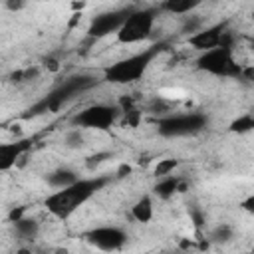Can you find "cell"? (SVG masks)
<instances>
[{"label": "cell", "instance_id": "6da1fadb", "mask_svg": "<svg viewBox=\"0 0 254 254\" xmlns=\"http://www.w3.org/2000/svg\"><path fill=\"white\" fill-rule=\"evenodd\" d=\"M111 177L105 175H95L87 179H77L75 183L64 187V189H54V192L46 198V208L60 220L69 218L79 206H83L97 190H101Z\"/></svg>", "mask_w": 254, "mask_h": 254}, {"label": "cell", "instance_id": "7a4b0ae2", "mask_svg": "<svg viewBox=\"0 0 254 254\" xmlns=\"http://www.w3.org/2000/svg\"><path fill=\"white\" fill-rule=\"evenodd\" d=\"M95 83H97V79L93 75H87V73L69 75L62 83H58L48 95H44L40 101H36L28 109V113H24V117H36V115H42V113H56L65 103H69L73 97H77L79 93L91 89Z\"/></svg>", "mask_w": 254, "mask_h": 254}, {"label": "cell", "instance_id": "3957f363", "mask_svg": "<svg viewBox=\"0 0 254 254\" xmlns=\"http://www.w3.org/2000/svg\"><path fill=\"white\" fill-rule=\"evenodd\" d=\"M163 48H165V44H155L151 48H145L143 52H137L133 56H127V58L107 65L103 69V79L109 83H117V85L139 81Z\"/></svg>", "mask_w": 254, "mask_h": 254}, {"label": "cell", "instance_id": "277c9868", "mask_svg": "<svg viewBox=\"0 0 254 254\" xmlns=\"http://www.w3.org/2000/svg\"><path fill=\"white\" fill-rule=\"evenodd\" d=\"M196 67L204 73L216 75V77H230V79H240L242 77V67L230 46H216L212 50L200 52L196 58Z\"/></svg>", "mask_w": 254, "mask_h": 254}, {"label": "cell", "instance_id": "5b68a950", "mask_svg": "<svg viewBox=\"0 0 254 254\" xmlns=\"http://www.w3.org/2000/svg\"><path fill=\"white\" fill-rule=\"evenodd\" d=\"M208 125V117L198 111L187 113H171L157 121V131L161 137L177 139V137H190L204 131Z\"/></svg>", "mask_w": 254, "mask_h": 254}, {"label": "cell", "instance_id": "8992f818", "mask_svg": "<svg viewBox=\"0 0 254 254\" xmlns=\"http://www.w3.org/2000/svg\"><path fill=\"white\" fill-rule=\"evenodd\" d=\"M157 8H139L133 10L127 20L123 22V26L117 32V40L121 44H139L149 40V36L153 34L155 28V20H157Z\"/></svg>", "mask_w": 254, "mask_h": 254}, {"label": "cell", "instance_id": "52a82bcc", "mask_svg": "<svg viewBox=\"0 0 254 254\" xmlns=\"http://www.w3.org/2000/svg\"><path fill=\"white\" fill-rule=\"evenodd\" d=\"M121 115L119 105H109V103H93L83 107L81 111H77L71 117V125L79 127V129H97V131H105L109 129L117 117Z\"/></svg>", "mask_w": 254, "mask_h": 254}, {"label": "cell", "instance_id": "ba28073f", "mask_svg": "<svg viewBox=\"0 0 254 254\" xmlns=\"http://www.w3.org/2000/svg\"><path fill=\"white\" fill-rule=\"evenodd\" d=\"M189 46H192L196 52H206L216 46H230L232 48V34L226 28L224 22L200 28L198 32L189 36Z\"/></svg>", "mask_w": 254, "mask_h": 254}, {"label": "cell", "instance_id": "9c48e42d", "mask_svg": "<svg viewBox=\"0 0 254 254\" xmlns=\"http://www.w3.org/2000/svg\"><path fill=\"white\" fill-rule=\"evenodd\" d=\"M83 238L97 250L103 252H111V250H121L127 242V232L119 226H111V224H103V226H95L91 230H87L83 234Z\"/></svg>", "mask_w": 254, "mask_h": 254}, {"label": "cell", "instance_id": "30bf717a", "mask_svg": "<svg viewBox=\"0 0 254 254\" xmlns=\"http://www.w3.org/2000/svg\"><path fill=\"white\" fill-rule=\"evenodd\" d=\"M131 12H133V8H115V10L101 12V14L91 18L87 34L91 38H105L109 34H117Z\"/></svg>", "mask_w": 254, "mask_h": 254}, {"label": "cell", "instance_id": "8fae6325", "mask_svg": "<svg viewBox=\"0 0 254 254\" xmlns=\"http://www.w3.org/2000/svg\"><path fill=\"white\" fill-rule=\"evenodd\" d=\"M30 147H32L30 139H18L12 143H2L0 145V171H10L16 165V161L28 153Z\"/></svg>", "mask_w": 254, "mask_h": 254}, {"label": "cell", "instance_id": "7c38bea8", "mask_svg": "<svg viewBox=\"0 0 254 254\" xmlns=\"http://www.w3.org/2000/svg\"><path fill=\"white\" fill-rule=\"evenodd\" d=\"M185 181L181 177H175V175H167V177H161L159 183L155 185V194L159 198H171L175 192H183L185 190Z\"/></svg>", "mask_w": 254, "mask_h": 254}, {"label": "cell", "instance_id": "4fadbf2b", "mask_svg": "<svg viewBox=\"0 0 254 254\" xmlns=\"http://www.w3.org/2000/svg\"><path fill=\"white\" fill-rule=\"evenodd\" d=\"M12 226H14V234H16L20 240L32 242V240L38 238V234H40V222H38L36 218H32V216H26V214H24L22 218L14 220Z\"/></svg>", "mask_w": 254, "mask_h": 254}, {"label": "cell", "instance_id": "5bb4252c", "mask_svg": "<svg viewBox=\"0 0 254 254\" xmlns=\"http://www.w3.org/2000/svg\"><path fill=\"white\" fill-rule=\"evenodd\" d=\"M119 111H121V115L125 117V123H127L129 127H137V125L141 123L143 111L139 109V105L135 103L133 97L123 95V97L119 99Z\"/></svg>", "mask_w": 254, "mask_h": 254}, {"label": "cell", "instance_id": "9a60e30c", "mask_svg": "<svg viewBox=\"0 0 254 254\" xmlns=\"http://www.w3.org/2000/svg\"><path fill=\"white\" fill-rule=\"evenodd\" d=\"M79 179V175L73 171V169H67V167H60L52 173H48L46 177V183L52 187V189H64L71 183H75Z\"/></svg>", "mask_w": 254, "mask_h": 254}, {"label": "cell", "instance_id": "2e32d148", "mask_svg": "<svg viewBox=\"0 0 254 254\" xmlns=\"http://www.w3.org/2000/svg\"><path fill=\"white\" fill-rule=\"evenodd\" d=\"M153 212H155V208H153V198H151L149 194L139 196L137 202L131 206V216H133L137 222H141V224L151 222V220H153Z\"/></svg>", "mask_w": 254, "mask_h": 254}, {"label": "cell", "instance_id": "e0dca14e", "mask_svg": "<svg viewBox=\"0 0 254 254\" xmlns=\"http://www.w3.org/2000/svg\"><path fill=\"white\" fill-rule=\"evenodd\" d=\"M200 4H202V0H165L161 8L175 16H187L192 10H196Z\"/></svg>", "mask_w": 254, "mask_h": 254}, {"label": "cell", "instance_id": "ac0fdd59", "mask_svg": "<svg viewBox=\"0 0 254 254\" xmlns=\"http://www.w3.org/2000/svg\"><path fill=\"white\" fill-rule=\"evenodd\" d=\"M232 133H238V135H242V133H250V131H254V113H244V115H238L232 123H230V127H228Z\"/></svg>", "mask_w": 254, "mask_h": 254}, {"label": "cell", "instance_id": "d6986e66", "mask_svg": "<svg viewBox=\"0 0 254 254\" xmlns=\"http://www.w3.org/2000/svg\"><path fill=\"white\" fill-rule=\"evenodd\" d=\"M232 236H234V228L228 222H220L218 226H214L210 230V242H216V244L228 242Z\"/></svg>", "mask_w": 254, "mask_h": 254}, {"label": "cell", "instance_id": "ffe728a7", "mask_svg": "<svg viewBox=\"0 0 254 254\" xmlns=\"http://www.w3.org/2000/svg\"><path fill=\"white\" fill-rule=\"evenodd\" d=\"M179 167V161L177 159H161L155 167V175L157 177H167V175H173L175 169Z\"/></svg>", "mask_w": 254, "mask_h": 254}, {"label": "cell", "instance_id": "44dd1931", "mask_svg": "<svg viewBox=\"0 0 254 254\" xmlns=\"http://www.w3.org/2000/svg\"><path fill=\"white\" fill-rule=\"evenodd\" d=\"M200 28H202V20H200V18H196V16H187V20H185V24H183L181 32L190 36V34L198 32Z\"/></svg>", "mask_w": 254, "mask_h": 254}, {"label": "cell", "instance_id": "7402d4cb", "mask_svg": "<svg viewBox=\"0 0 254 254\" xmlns=\"http://www.w3.org/2000/svg\"><path fill=\"white\" fill-rule=\"evenodd\" d=\"M65 145H67V147H71V149H77V147H81V145H83V135H81L79 127L71 129V131L65 135Z\"/></svg>", "mask_w": 254, "mask_h": 254}, {"label": "cell", "instance_id": "603a6c76", "mask_svg": "<svg viewBox=\"0 0 254 254\" xmlns=\"http://www.w3.org/2000/svg\"><path fill=\"white\" fill-rule=\"evenodd\" d=\"M107 159H111V153H109V151H105V153H97V155H93V157L87 159V167L93 169V167H97L99 163H103V161H107Z\"/></svg>", "mask_w": 254, "mask_h": 254}, {"label": "cell", "instance_id": "cb8c5ba5", "mask_svg": "<svg viewBox=\"0 0 254 254\" xmlns=\"http://www.w3.org/2000/svg\"><path fill=\"white\" fill-rule=\"evenodd\" d=\"M26 214V206H18V208H12L10 214H8V222H14L18 218H22Z\"/></svg>", "mask_w": 254, "mask_h": 254}, {"label": "cell", "instance_id": "d4e9b609", "mask_svg": "<svg viewBox=\"0 0 254 254\" xmlns=\"http://www.w3.org/2000/svg\"><path fill=\"white\" fill-rule=\"evenodd\" d=\"M246 212H250V214H254V194H250V196H246L244 200H242V204H240Z\"/></svg>", "mask_w": 254, "mask_h": 254}, {"label": "cell", "instance_id": "484cf974", "mask_svg": "<svg viewBox=\"0 0 254 254\" xmlns=\"http://www.w3.org/2000/svg\"><path fill=\"white\" fill-rule=\"evenodd\" d=\"M240 79L254 81V65H244V67H242V77H240Z\"/></svg>", "mask_w": 254, "mask_h": 254}, {"label": "cell", "instance_id": "4316f807", "mask_svg": "<svg viewBox=\"0 0 254 254\" xmlns=\"http://www.w3.org/2000/svg\"><path fill=\"white\" fill-rule=\"evenodd\" d=\"M22 6H24V0H6V8H8V10H12V12L20 10Z\"/></svg>", "mask_w": 254, "mask_h": 254}, {"label": "cell", "instance_id": "83f0119b", "mask_svg": "<svg viewBox=\"0 0 254 254\" xmlns=\"http://www.w3.org/2000/svg\"><path fill=\"white\" fill-rule=\"evenodd\" d=\"M192 220H194V226H202V216H200V212H192Z\"/></svg>", "mask_w": 254, "mask_h": 254}, {"label": "cell", "instance_id": "f1b7e54d", "mask_svg": "<svg viewBox=\"0 0 254 254\" xmlns=\"http://www.w3.org/2000/svg\"><path fill=\"white\" fill-rule=\"evenodd\" d=\"M250 50H252V52H254V38H252V40H250Z\"/></svg>", "mask_w": 254, "mask_h": 254}, {"label": "cell", "instance_id": "f546056e", "mask_svg": "<svg viewBox=\"0 0 254 254\" xmlns=\"http://www.w3.org/2000/svg\"><path fill=\"white\" fill-rule=\"evenodd\" d=\"M252 250H254V246H252Z\"/></svg>", "mask_w": 254, "mask_h": 254}]
</instances>
